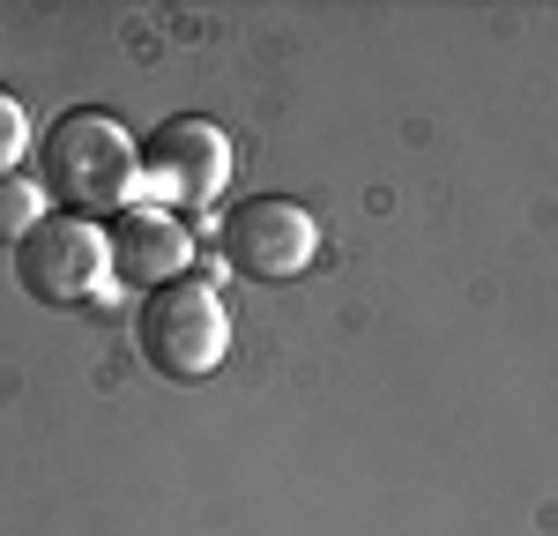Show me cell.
<instances>
[{
	"instance_id": "cell-1",
	"label": "cell",
	"mask_w": 558,
	"mask_h": 536,
	"mask_svg": "<svg viewBox=\"0 0 558 536\" xmlns=\"http://www.w3.org/2000/svg\"><path fill=\"white\" fill-rule=\"evenodd\" d=\"M45 194L68 209V217H105V209H128V194L142 186V149L128 142V127L97 105H75L45 127Z\"/></svg>"
},
{
	"instance_id": "cell-2",
	"label": "cell",
	"mask_w": 558,
	"mask_h": 536,
	"mask_svg": "<svg viewBox=\"0 0 558 536\" xmlns=\"http://www.w3.org/2000/svg\"><path fill=\"white\" fill-rule=\"evenodd\" d=\"M134 343H142V365L149 373H165V380H209L223 351H231V313L216 299L209 283H194V276H179L165 291H149L142 299V320H134Z\"/></svg>"
},
{
	"instance_id": "cell-3",
	"label": "cell",
	"mask_w": 558,
	"mask_h": 536,
	"mask_svg": "<svg viewBox=\"0 0 558 536\" xmlns=\"http://www.w3.org/2000/svg\"><path fill=\"white\" fill-rule=\"evenodd\" d=\"M15 283L38 299V306H97L112 299V246L89 217H45L23 246H15Z\"/></svg>"
},
{
	"instance_id": "cell-4",
	"label": "cell",
	"mask_w": 558,
	"mask_h": 536,
	"mask_svg": "<svg viewBox=\"0 0 558 536\" xmlns=\"http://www.w3.org/2000/svg\"><path fill=\"white\" fill-rule=\"evenodd\" d=\"M216 254L239 268V276H254V283H291L320 254V223L305 217L299 202H283V194H260V202H239L223 217Z\"/></svg>"
},
{
	"instance_id": "cell-5",
	"label": "cell",
	"mask_w": 558,
	"mask_h": 536,
	"mask_svg": "<svg viewBox=\"0 0 558 536\" xmlns=\"http://www.w3.org/2000/svg\"><path fill=\"white\" fill-rule=\"evenodd\" d=\"M231 179V142L209 120H165L142 142V186L157 194V209H216Z\"/></svg>"
},
{
	"instance_id": "cell-6",
	"label": "cell",
	"mask_w": 558,
	"mask_h": 536,
	"mask_svg": "<svg viewBox=\"0 0 558 536\" xmlns=\"http://www.w3.org/2000/svg\"><path fill=\"white\" fill-rule=\"evenodd\" d=\"M105 246H112V276H120V283H142V291L179 283V268L194 254L186 223L165 217V209H120L112 231H105Z\"/></svg>"
},
{
	"instance_id": "cell-7",
	"label": "cell",
	"mask_w": 558,
	"mask_h": 536,
	"mask_svg": "<svg viewBox=\"0 0 558 536\" xmlns=\"http://www.w3.org/2000/svg\"><path fill=\"white\" fill-rule=\"evenodd\" d=\"M45 223V186L31 179H0V246H23Z\"/></svg>"
},
{
	"instance_id": "cell-8",
	"label": "cell",
	"mask_w": 558,
	"mask_h": 536,
	"mask_svg": "<svg viewBox=\"0 0 558 536\" xmlns=\"http://www.w3.org/2000/svg\"><path fill=\"white\" fill-rule=\"evenodd\" d=\"M23 157H31V112L15 105V89H0V179H15Z\"/></svg>"
}]
</instances>
